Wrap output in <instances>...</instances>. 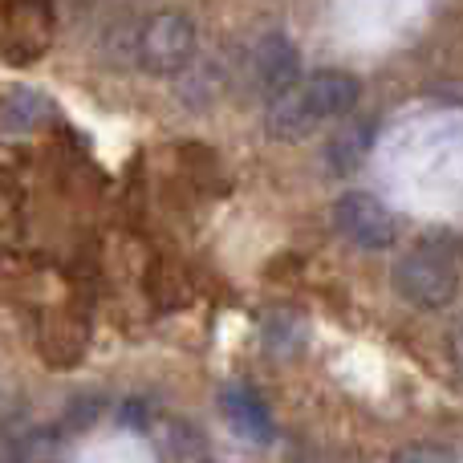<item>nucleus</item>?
I'll list each match as a JSON object with an SVG mask.
<instances>
[{"instance_id": "2", "label": "nucleus", "mask_w": 463, "mask_h": 463, "mask_svg": "<svg viewBox=\"0 0 463 463\" xmlns=\"http://www.w3.org/2000/svg\"><path fill=\"white\" fill-rule=\"evenodd\" d=\"M394 288L419 309H448L459 293V264L443 244H419L394 264Z\"/></svg>"}, {"instance_id": "7", "label": "nucleus", "mask_w": 463, "mask_h": 463, "mask_svg": "<svg viewBox=\"0 0 463 463\" xmlns=\"http://www.w3.org/2000/svg\"><path fill=\"white\" fill-rule=\"evenodd\" d=\"M370 122H362V118H350L345 114V127L337 130L334 138H329V146H326V163H329V171L334 175H350L354 167H358L362 159H366V151H370Z\"/></svg>"}, {"instance_id": "8", "label": "nucleus", "mask_w": 463, "mask_h": 463, "mask_svg": "<svg viewBox=\"0 0 463 463\" xmlns=\"http://www.w3.org/2000/svg\"><path fill=\"white\" fill-rule=\"evenodd\" d=\"M53 443L49 435L29 431L21 423H5L0 427V463H45Z\"/></svg>"}, {"instance_id": "10", "label": "nucleus", "mask_w": 463, "mask_h": 463, "mask_svg": "<svg viewBox=\"0 0 463 463\" xmlns=\"http://www.w3.org/2000/svg\"><path fill=\"white\" fill-rule=\"evenodd\" d=\"M448 358L456 366V374L463 378V313H456V321L448 326Z\"/></svg>"}, {"instance_id": "3", "label": "nucleus", "mask_w": 463, "mask_h": 463, "mask_svg": "<svg viewBox=\"0 0 463 463\" xmlns=\"http://www.w3.org/2000/svg\"><path fill=\"white\" fill-rule=\"evenodd\" d=\"M195 57V24L184 13H159L138 33V65L151 73H179Z\"/></svg>"}, {"instance_id": "1", "label": "nucleus", "mask_w": 463, "mask_h": 463, "mask_svg": "<svg viewBox=\"0 0 463 463\" xmlns=\"http://www.w3.org/2000/svg\"><path fill=\"white\" fill-rule=\"evenodd\" d=\"M362 98V86L354 73H342V70H321L313 78L297 81L288 86L285 94L269 98V114H264V130L272 138H305L313 127L329 118H345L354 114Z\"/></svg>"}, {"instance_id": "9", "label": "nucleus", "mask_w": 463, "mask_h": 463, "mask_svg": "<svg viewBox=\"0 0 463 463\" xmlns=\"http://www.w3.org/2000/svg\"><path fill=\"white\" fill-rule=\"evenodd\" d=\"M391 463H451V456L443 448H427V443H419V448H402Z\"/></svg>"}, {"instance_id": "6", "label": "nucleus", "mask_w": 463, "mask_h": 463, "mask_svg": "<svg viewBox=\"0 0 463 463\" xmlns=\"http://www.w3.org/2000/svg\"><path fill=\"white\" fill-rule=\"evenodd\" d=\"M220 407H224V419L232 423V431L244 435L248 443H269L272 439V415L260 399H256L248 386H228L220 394Z\"/></svg>"}, {"instance_id": "4", "label": "nucleus", "mask_w": 463, "mask_h": 463, "mask_svg": "<svg viewBox=\"0 0 463 463\" xmlns=\"http://www.w3.org/2000/svg\"><path fill=\"white\" fill-rule=\"evenodd\" d=\"M334 228L342 232L350 244L366 248V252H378V248L394 244V216L383 200L366 192H345L342 200L334 203Z\"/></svg>"}, {"instance_id": "11", "label": "nucleus", "mask_w": 463, "mask_h": 463, "mask_svg": "<svg viewBox=\"0 0 463 463\" xmlns=\"http://www.w3.org/2000/svg\"><path fill=\"white\" fill-rule=\"evenodd\" d=\"M29 5H37V8H45V5H49V0H29Z\"/></svg>"}, {"instance_id": "5", "label": "nucleus", "mask_w": 463, "mask_h": 463, "mask_svg": "<svg viewBox=\"0 0 463 463\" xmlns=\"http://www.w3.org/2000/svg\"><path fill=\"white\" fill-rule=\"evenodd\" d=\"M297 81H301V57H297L293 41L280 37V33H269L252 49V86L264 98H277Z\"/></svg>"}]
</instances>
